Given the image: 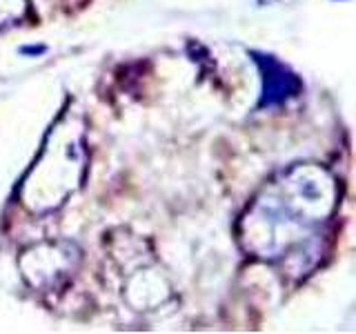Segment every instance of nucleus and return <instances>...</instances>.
Listing matches in <instances>:
<instances>
[{"label": "nucleus", "instance_id": "obj_1", "mask_svg": "<svg viewBox=\"0 0 356 334\" xmlns=\"http://www.w3.org/2000/svg\"><path fill=\"white\" fill-rule=\"evenodd\" d=\"M272 196L309 230L325 223L339 203V185L318 165H294L270 187Z\"/></svg>", "mask_w": 356, "mask_h": 334}, {"label": "nucleus", "instance_id": "obj_2", "mask_svg": "<svg viewBox=\"0 0 356 334\" xmlns=\"http://www.w3.org/2000/svg\"><path fill=\"white\" fill-rule=\"evenodd\" d=\"M78 263H81V250L70 241L36 243L18 259L20 276L25 278V283L42 292H49L70 281Z\"/></svg>", "mask_w": 356, "mask_h": 334}, {"label": "nucleus", "instance_id": "obj_3", "mask_svg": "<svg viewBox=\"0 0 356 334\" xmlns=\"http://www.w3.org/2000/svg\"><path fill=\"white\" fill-rule=\"evenodd\" d=\"M122 296L127 303L138 312H149L163 305L172 296V285L159 267H138L127 274L122 285Z\"/></svg>", "mask_w": 356, "mask_h": 334}, {"label": "nucleus", "instance_id": "obj_4", "mask_svg": "<svg viewBox=\"0 0 356 334\" xmlns=\"http://www.w3.org/2000/svg\"><path fill=\"white\" fill-rule=\"evenodd\" d=\"M298 89V81L294 74H289L283 65L276 61L267 58V74H265V87H263V105H274L281 103L287 96H292Z\"/></svg>", "mask_w": 356, "mask_h": 334}, {"label": "nucleus", "instance_id": "obj_5", "mask_svg": "<svg viewBox=\"0 0 356 334\" xmlns=\"http://www.w3.org/2000/svg\"><path fill=\"white\" fill-rule=\"evenodd\" d=\"M29 14V0H0V27L16 25Z\"/></svg>", "mask_w": 356, "mask_h": 334}]
</instances>
